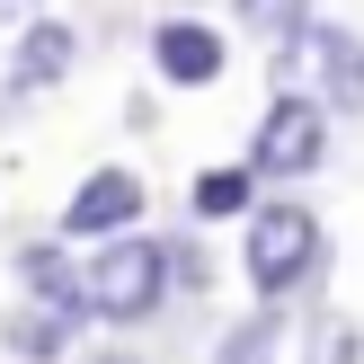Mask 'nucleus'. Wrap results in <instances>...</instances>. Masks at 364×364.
<instances>
[{"mask_svg": "<svg viewBox=\"0 0 364 364\" xmlns=\"http://www.w3.org/2000/svg\"><path fill=\"white\" fill-rule=\"evenodd\" d=\"M187 205H196V223H249V205H258V178H249V169H196Z\"/></svg>", "mask_w": 364, "mask_h": 364, "instance_id": "9d476101", "label": "nucleus"}, {"mask_svg": "<svg viewBox=\"0 0 364 364\" xmlns=\"http://www.w3.org/2000/svg\"><path fill=\"white\" fill-rule=\"evenodd\" d=\"M311 364H364V329H355L347 311H329L311 329Z\"/></svg>", "mask_w": 364, "mask_h": 364, "instance_id": "ddd939ff", "label": "nucleus"}, {"mask_svg": "<svg viewBox=\"0 0 364 364\" xmlns=\"http://www.w3.org/2000/svg\"><path fill=\"white\" fill-rule=\"evenodd\" d=\"M223 63H231V45H223V27H205V18H160L151 27V71L169 89H213Z\"/></svg>", "mask_w": 364, "mask_h": 364, "instance_id": "423d86ee", "label": "nucleus"}, {"mask_svg": "<svg viewBox=\"0 0 364 364\" xmlns=\"http://www.w3.org/2000/svg\"><path fill=\"white\" fill-rule=\"evenodd\" d=\"M80 338V311H53V302H18L9 311V355L18 364H63Z\"/></svg>", "mask_w": 364, "mask_h": 364, "instance_id": "1a4fd4ad", "label": "nucleus"}, {"mask_svg": "<svg viewBox=\"0 0 364 364\" xmlns=\"http://www.w3.org/2000/svg\"><path fill=\"white\" fill-rule=\"evenodd\" d=\"M213 364H276V302H258L249 320H231L223 329V355Z\"/></svg>", "mask_w": 364, "mask_h": 364, "instance_id": "f8f14e48", "label": "nucleus"}, {"mask_svg": "<svg viewBox=\"0 0 364 364\" xmlns=\"http://www.w3.org/2000/svg\"><path fill=\"white\" fill-rule=\"evenodd\" d=\"M9 18L27 27V18H36V0H0V27H9Z\"/></svg>", "mask_w": 364, "mask_h": 364, "instance_id": "4468645a", "label": "nucleus"}, {"mask_svg": "<svg viewBox=\"0 0 364 364\" xmlns=\"http://www.w3.org/2000/svg\"><path fill=\"white\" fill-rule=\"evenodd\" d=\"M329 124H338V116L311 98V89H284V98L258 107V124H249V160H240V169L258 178V187H267V178H311L320 160H329Z\"/></svg>", "mask_w": 364, "mask_h": 364, "instance_id": "7ed1b4c3", "label": "nucleus"}, {"mask_svg": "<svg viewBox=\"0 0 364 364\" xmlns=\"http://www.w3.org/2000/svg\"><path fill=\"white\" fill-rule=\"evenodd\" d=\"M169 302V240H142V231H116L80 258V320H151Z\"/></svg>", "mask_w": 364, "mask_h": 364, "instance_id": "f03ea898", "label": "nucleus"}, {"mask_svg": "<svg viewBox=\"0 0 364 364\" xmlns=\"http://www.w3.org/2000/svg\"><path fill=\"white\" fill-rule=\"evenodd\" d=\"M302 63H311V98L329 116H364V36L355 27H302Z\"/></svg>", "mask_w": 364, "mask_h": 364, "instance_id": "39448f33", "label": "nucleus"}, {"mask_svg": "<svg viewBox=\"0 0 364 364\" xmlns=\"http://www.w3.org/2000/svg\"><path fill=\"white\" fill-rule=\"evenodd\" d=\"M240 27L258 36L267 53H302V27H311V0H231Z\"/></svg>", "mask_w": 364, "mask_h": 364, "instance_id": "9b49d317", "label": "nucleus"}, {"mask_svg": "<svg viewBox=\"0 0 364 364\" xmlns=\"http://www.w3.org/2000/svg\"><path fill=\"white\" fill-rule=\"evenodd\" d=\"M320 213L294 205V196H267L249 205V231H240V267H249V294L258 302H294L302 284L320 276Z\"/></svg>", "mask_w": 364, "mask_h": 364, "instance_id": "f257e3e1", "label": "nucleus"}, {"mask_svg": "<svg viewBox=\"0 0 364 364\" xmlns=\"http://www.w3.org/2000/svg\"><path fill=\"white\" fill-rule=\"evenodd\" d=\"M71 63H80V36H71L63 18H27V27H18V53H9V89L36 98V89L71 80Z\"/></svg>", "mask_w": 364, "mask_h": 364, "instance_id": "0eeeda50", "label": "nucleus"}, {"mask_svg": "<svg viewBox=\"0 0 364 364\" xmlns=\"http://www.w3.org/2000/svg\"><path fill=\"white\" fill-rule=\"evenodd\" d=\"M18 294L27 302H53V311H80V258H71L63 240H27L18 249Z\"/></svg>", "mask_w": 364, "mask_h": 364, "instance_id": "6e6552de", "label": "nucleus"}, {"mask_svg": "<svg viewBox=\"0 0 364 364\" xmlns=\"http://www.w3.org/2000/svg\"><path fill=\"white\" fill-rule=\"evenodd\" d=\"M142 223V178L124 169V160H107V169H89L80 187H71V205H63V240H116V231H134Z\"/></svg>", "mask_w": 364, "mask_h": 364, "instance_id": "20e7f679", "label": "nucleus"}]
</instances>
